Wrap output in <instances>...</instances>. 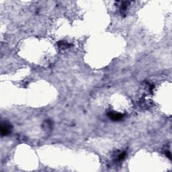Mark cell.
<instances>
[{
  "instance_id": "1",
  "label": "cell",
  "mask_w": 172,
  "mask_h": 172,
  "mask_svg": "<svg viewBox=\"0 0 172 172\" xmlns=\"http://www.w3.org/2000/svg\"><path fill=\"white\" fill-rule=\"evenodd\" d=\"M12 125H10V123L7 122L6 121H4L2 122L1 125V134L2 136H6L7 134H9L11 132H12Z\"/></svg>"
},
{
  "instance_id": "2",
  "label": "cell",
  "mask_w": 172,
  "mask_h": 172,
  "mask_svg": "<svg viewBox=\"0 0 172 172\" xmlns=\"http://www.w3.org/2000/svg\"><path fill=\"white\" fill-rule=\"evenodd\" d=\"M108 117L114 121H120L123 118L122 114L118 113H113V112H110L108 113Z\"/></svg>"
}]
</instances>
